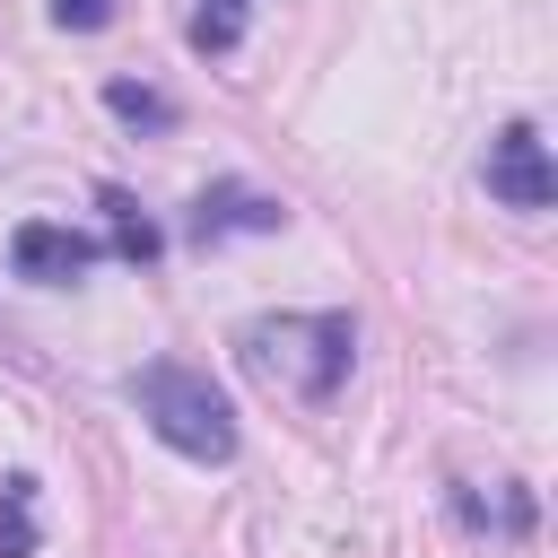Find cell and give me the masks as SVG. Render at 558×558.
I'll return each mask as SVG.
<instances>
[{
	"instance_id": "obj_1",
	"label": "cell",
	"mask_w": 558,
	"mask_h": 558,
	"mask_svg": "<svg viewBox=\"0 0 558 558\" xmlns=\"http://www.w3.org/2000/svg\"><path fill=\"white\" fill-rule=\"evenodd\" d=\"M244 366L262 375V384H288L296 401H331L340 384H349V357H357V323L340 314V305H323V314H262V323H244Z\"/></svg>"
},
{
	"instance_id": "obj_2",
	"label": "cell",
	"mask_w": 558,
	"mask_h": 558,
	"mask_svg": "<svg viewBox=\"0 0 558 558\" xmlns=\"http://www.w3.org/2000/svg\"><path fill=\"white\" fill-rule=\"evenodd\" d=\"M131 401H140L148 436H157V445H174L183 462H235V401H227L201 366L157 357V366H140V375H131Z\"/></svg>"
},
{
	"instance_id": "obj_3",
	"label": "cell",
	"mask_w": 558,
	"mask_h": 558,
	"mask_svg": "<svg viewBox=\"0 0 558 558\" xmlns=\"http://www.w3.org/2000/svg\"><path fill=\"white\" fill-rule=\"evenodd\" d=\"M480 183H488L506 209H523V218H541V209L558 201V166H549V148H541V131H532V122H506V131L488 140Z\"/></svg>"
},
{
	"instance_id": "obj_4",
	"label": "cell",
	"mask_w": 558,
	"mask_h": 558,
	"mask_svg": "<svg viewBox=\"0 0 558 558\" xmlns=\"http://www.w3.org/2000/svg\"><path fill=\"white\" fill-rule=\"evenodd\" d=\"M288 227V201H270V192H253L244 174H218L201 201H192V218H183V235L209 253V244H227V235H279Z\"/></svg>"
},
{
	"instance_id": "obj_5",
	"label": "cell",
	"mask_w": 558,
	"mask_h": 558,
	"mask_svg": "<svg viewBox=\"0 0 558 558\" xmlns=\"http://www.w3.org/2000/svg\"><path fill=\"white\" fill-rule=\"evenodd\" d=\"M87 262H96V235H78V227H61V218H26V227L9 235V270L35 279V288H70Z\"/></svg>"
},
{
	"instance_id": "obj_6",
	"label": "cell",
	"mask_w": 558,
	"mask_h": 558,
	"mask_svg": "<svg viewBox=\"0 0 558 558\" xmlns=\"http://www.w3.org/2000/svg\"><path fill=\"white\" fill-rule=\"evenodd\" d=\"M453 514L471 523V532H488V541H532V488L523 480H462L453 488Z\"/></svg>"
},
{
	"instance_id": "obj_7",
	"label": "cell",
	"mask_w": 558,
	"mask_h": 558,
	"mask_svg": "<svg viewBox=\"0 0 558 558\" xmlns=\"http://www.w3.org/2000/svg\"><path fill=\"white\" fill-rule=\"evenodd\" d=\"M96 209H105V244H113V253H122L131 270H148V262L166 253V235H157V218H148V209H140V201H131L122 183H96Z\"/></svg>"
},
{
	"instance_id": "obj_8",
	"label": "cell",
	"mask_w": 558,
	"mask_h": 558,
	"mask_svg": "<svg viewBox=\"0 0 558 558\" xmlns=\"http://www.w3.org/2000/svg\"><path fill=\"white\" fill-rule=\"evenodd\" d=\"M105 113L113 122H131V131H174L183 113H174V96L166 87H148V78H105Z\"/></svg>"
},
{
	"instance_id": "obj_9",
	"label": "cell",
	"mask_w": 558,
	"mask_h": 558,
	"mask_svg": "<svg viewBox=\"0 0 558 558\" xmlns=\"http://www.w3.org/2000/svg\"><path fill=\"white\" fill-rule=\"evenodd\" d=\"M244 17H253V0H201L183 35H192V52H209V61H227V52L244 44Z\"/></svg>"
},
{
	"instance_id": "obj_10",
	"label": "cell",
	"mask_w": 558,
	"mask_h": 558,
	"mask_svg": "<svg viewBox=\"0 0 558 558\" xmlns=\"http://www.w3.org/2000/svg\"><path fill=\"white\" fill-rule=\"evenodd\" d=\"M0 558H35V480L26 471L0 480Z\"/></svg>"
},
{
	"instance_id": "obj_11",
	"label": "cell",
	"mask_w": 558,
	"mask_h": 558,
	"mask_svg": "<svg viewBox=\"0 0 558 558\" xmlns=\"http://www.w3.org/2000/svg\"><path fill=\"white\" fill-rule=\"evenodd\" d=\"M113 9H122V0H52V26H70V35H96V26H113Z\"/></svg>"
}]
</instances>
